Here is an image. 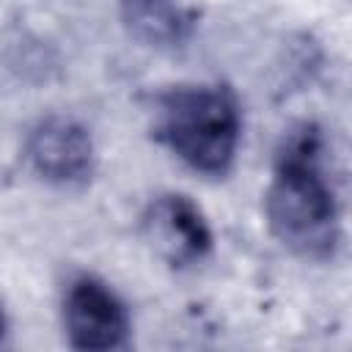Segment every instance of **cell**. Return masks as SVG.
Masks as SVG:
<instances>
[{"mask_svg": "<svg viewBox=\"0 0 352 352\" xmlns=\"http://www.w3.org/2000/svg\"><path fill=\"white\" fill-rule=\"evenodd\" d=\"M264 212L270 231L292 253L324 261L338 245V201L324 176V132L314 121L294 124L275 151Z\"/></svg>", "mask_w": 352, "mask_h": 352, "instance_id": "cell-1", "label": "cell"}, {"mask_svg": "<svg viewBox=\"0 0 352 352\" xmlns=\"http://www.w3.org/2000/svg\"><path fill=\"white\" fill-rule=\"evenodd\" d=\"M239 135L242 110L228 85H176L157 96L154 138L195 173L226 176Z\"/></svg>", "mask_w": 352, "mask_h": 352, "instance_id": "cell-2", "label": "cell"}, {"mask_svg": "<svg viewBox=\"0 0 352 352\" xmlns=\"http://www.w3.org/2000/svg\"><path fill=\"white\" fill-rule=\"evenodd\" d=\"M63 324L69 344L82 352H110L129 341V311L124 300L99 278L77 275L63 297Z\"/></svg>", "mask_w": 352, "mask_h": 352, "instance_id": "cell-3", "label": "cell"}, {"mask_svg": "<svg viewBox=\"0 0 352 352\" xmlns=\"http://www.w3.org/2000/svg\"><path fill=\"white\" fill-rule=\"evenodd\" d=\"M28 160L36 176L55 187H82L96 168V148L91 132L69 118H41L28 135Z\"/></svg>", "mask_w": 352, "mask_h": 352, "instance_id": "cell-4", "label": "cell"}, {"mask_svg": "<svg viewBox=\"0 0 352 352\" xmlns=\"http://www.w3.org/2000/svg\"><path fill=\"white\" fill-rule=\"evenodd\" d=\"M140 226L151 248L176 270L201 264L214 245L204 212L182 192L157 195L146 206Z\"/></svg>", "mask_w": 352, "mask_h": 352, "instance_id": "cell-5", "label": "cell"}, {"mask_svg": "<svg viewBox=\"0 0 352 352\" xmlns=\"http://www.w3.org/2000/svg\"><path fill=\"white\" fill-rule=\"evenodd\" d=\"M118 8L129 36L151 50L187 47L198 25V14L179 0H118Z\"/></svg>", "mask_w": 352, "mask_h": 352, "instance_id": "cell-6", "label": "cell"}, {"mask_svg": "<svg viewBox=\"0 0 352 352\" xmlns=\"http://www.w3.org/2000/svg\"><path fill=\"white\" fill-rule=\"evenodd\" d=\"M3 330H6V319H3V311H0V338H3Z\"/></svg>", "mask_w": 352, "mask_h": 352, "instance_id": "cell-7", "label": "cell"}]
</instances>
